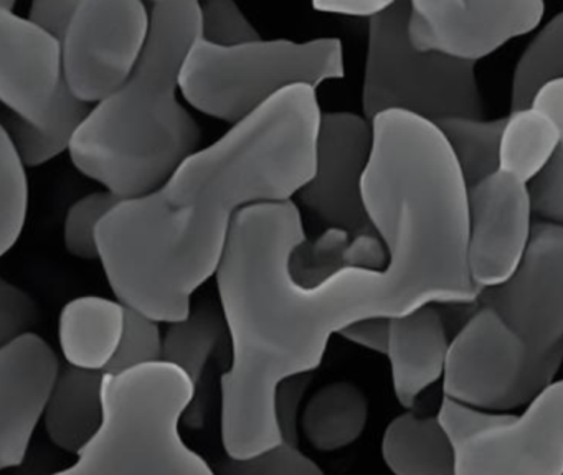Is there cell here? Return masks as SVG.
Here are the masks:
<instances>
[{
	"label": "cell",
	"instance_id": "6da1fadb",
	"mask_svg": "<svg viewBox=\"0 0 563 475\" xmlns=\"http://www.w3.org/2000/svg\"><path fill=\"white\" fill-rule=\"evenodd\" d=\"M322 112L296 85L183 162L157 190L121 200L97 231L100 261L121 303L156 322H180L219 273L236 217L291 201L316 174Z\"/></svg>",
	"mask_w": 563,
	"mask_h": 475
},
{
	"label": "cell",
	"instance_id": "7a4b0ae2",
	"mask_svg": "<svg viewBox=\"0 0 563 475\" xmlns=\"http://www.w3.org/2000/svg\"><path fill=\"white\" fill-rule=\"evenodd\" d=\"M305 241L292 201L253 205L233 223L217 273L232 340V365L220 383L230 457H253L282 444L279 383L312 373L329 339L361 320L347 269L312 287L295 279L292 253Z\"/></svg>",
	"mask_w": 563,
	"mask_h": 475
},
{
	"label": "cell",
	"instance_id": "3957f363",
	"mask_svg": "<svg viewBox=\"0 0 563 475\" xmlns=\"http://www.w3.org/2000/svg\"><path fill=\"white\" fill-rule=\"evenodd\" d=\"M202 36V3H153L140 65L91 109L70 142L75 167L121 200L157 190L196 154L200 128L177 99L184 63Z\"/></svg>",
	"mask_w": 563,
	"mask_h": 475
},
{
	"label": "cell",
	"instance_id": "277c9868",
	"mask_svg": "<svg viewBox=\"0 0 563 475\" xmlns=\"http://www.w3.org/2000/svg\"><path fill=\"white\" fill-rule=\"evenodd\" d=\"M196 389L164 360L104 373L103 426L77 464L54 475H216L179 434Z\"/></svg>",
	"mask_w": 563,
	"mask_h": 475
},
{
	"label": "cell",
	"instance_id": "5b68a950",
	"mask_svg": "<svg viewBox=\"0 0 563 475\" xmlns=\"http://www.w3.org/2000/svg\"><path fill=\"white\" fill-rule=\"evenodd\" d=\"M344 73L339 38L217 46L200 36L184 63L180 91L203 114L235 125L291 86L316 89Z\"/></svg>",
	"mask_w": 563,
	"mask_h": 475
},
{
	"label": "cell",
	"instance_id": "8992f818",
	"mask_svg": "<svg viewBox=\"0 0 563 475\" xmlns=\"http://www.w3.org/2000/svg\"><path fill=\"white\" fill-rule=\"evenodd\" d=\"M0 99L5 106L2 129L27 167L70 148L75 132L91 112L68 86L62 43L4 9H0Z\"/></svg>",
	"mask_w": 563,
	"mask_h": 475
},
{
	"label": "cell",
	"instance_id": "52a82bcc",
	"mask_svg": "<svg viewBox=\"0 0 563 475\" xmlns=\"http://www.w3.org/2000/svg\"><path fill=\"white\" fill-rule=\"evenodd\" d=\"M410 2H394L368 20L362 108L374 121L385 111H407L427 121L483 118L474 63L420 52L408 38Z\"/></svg>",
	"mask_w": 563,
	"mask_h": 475
},
{
	"label": "cell",
	"instance_id": "ba28073f",
	"mask_svg": "<svg viewBox=\"0 0 563 475\" xmlns=\"http://www.w3.org/2000/svg\"><path fill=\"white\" fill-rule=\"evenodd\" d=\"M456 475H563V379L522 415L484 411L444 396L438 412Z\"/></svg>",
	"mask_w": 563,
	"mask_h": 475
},
{
	"label": "cell",
	"instance_id": "9c48e42d",
	"mask_svg": "<svg viewBox=\"0 0 563 475\" xmlns=\"http://www.w3.org/2000/svg\"><path fill=\"white\" fill-rule=\"evenodd\" d=\"M563 363V343L537 356L522 336L489 307H477L451 340L443 391L484 411L530 405L549 388Z\"/></svg>",
	"mask_w": 563,
	"mask_h": 475
},
{
	"label": "cell",
	"instance_id": "30bf717a",
	"mask_svg": "<svg viewBox=\"0 0 563 475\" xmlns=\"http://www.w3.org/2000/svg\"><path fill=\"white\" fill-rule=\"evenodd\" d=\"M151 13L140 0H81L62 42L64 71L80 101L101 102L140 65Z\"/></svg>",
	"mask_w": 563,
	"mask_h": 475
},
{
	"label": "cell",
	"instance_id": "8fae6325",
	"mask_svg": "<svg viewBox=\"0 0 563 475\" xmlns=\"http://www.w3.org/2000/svg\"><path fill=\"white\" fill-rule=\"evenodd\" d=\"M477 307L496 310L537 356L563 343V224L539 221L514 276L481 290Z\"/></svg>",
	"mask_w": 563,
	"mask_h": 475
},
{
	"label": "cell",
	"instance_id": "7c38bea8",
	"mask_svg": "<svg viewBox=\"0 0 563 475\" xmlns=\"http://www.w3.org/2000/svg\"><path fill=\"white\" fill-rule=\"evenodd\" d=\"M542 0H415L408 38L420 52L474 63L536 30Z\"/></svg>",
	"mask_w": 563,
	"mask_h": 475
},
{
	"label": "cell",
	"instance_id": "4fadbf2b",
	"mask_svg": "<svg viewBox=\"0 0 563 475\" xmlns=\"http://www.w3.org/2000/svg\"><path fill=\"white\" fill-rule=\"evenodd\" d=\"M372 145L374 131L367 119L352 112L322 114L316 174L299 191L308 210L352 236L377 233L362 197Z\"/></svg>",
	"mask_w": 563,
	"mask_h": 475
},
{
	"label": "cell",
	"instance_id": "5bb4252c",
	"mask_svg": "<svg viewBox=\"0 0 563 475\" xmlns=\"http://www.w3.org/2000/svg\"><path fill=\"white\" fill-rule=\"evenodd\" d=\"M467 205L471 277L479 289L500 286L514 276L529 246L533 228L529 188L497 170L467 188Z\"/></svg>",
	"mask_w": 563,
	"mask_h": 475
},
{
	"label": "cell",
	"instance_id": "9a60e30c",
	"mask_svg": "<svg viewBox=\"0 0 563 475\" xmlns=\"http://www.w3.org/2000/svg\"><path fill=\"white\" fill-rule=\"evenodd\" d=\"M60 378L57 353L35 333L0 349V467L24 462L37 422Z\"/></svg>",
	"mask_w": 563,
	"mask_h": 475
},
{
	"label": "cell",
	"instance_id": "2e32d148",
	"mask_svg": "<svg viewBox=\"0 0 563 475\" xmlns=\"http://www.w3.org/2000/svg\"><path fill=\"white\" fill-rule=\"evenodd\" d=\"M448 340L443 313L433 303L390 320L387 356L398 402L411 409L418 396L443 378Z\"/></svg>",
	"mask_w": 563,
	"mask_h": 475
},
{
	"label": "cell",
	"instance_id": "e0dca14e",
	"mask_svg": "<svg viewBox=\"0 0 563 475\" xmlns=\"http://www.w3.org/2000/svg\"><path fill=\"white\" fill-rule=\"evenodd\" d=\"M126 323V306L104 297H78L62 309L58 322L62 352L71 366L107 372Z\"/></svg>",
	"mask_w": 563,
	"mask_h": 475
},
{
	"label": "cell",
	"instance_id": "ac0fdd59",
	"mask_svg": "<svg viewBox=\"0 0 563 475\" xmlns=\"http://www.w3.org/2000/svg\"><path fill=\"white\" fill-rule=\"evenodd\" d=\"M104 373L68 366L60 373L45 411L48 438L57 448L80 454L104 421Z\"/></svg>",
	"mask_w": 563,
	"mask_h": 475
},
{
	"label": "cell",
	"instance_id": "d6986e66",
	"mask_svg": "<svg viewBox=\"0 0 563 475\" xmlns=\"http://www.w3.org/2000/svg\"><path fill=\"white\" fill-rule=\"evenodd\" d=\"M382 455L395 475H456V451L438 416H397L385 429Z\"/></svg>",
	"mask_w": 563,
	"mask_h": 475
},
{
	"label": "cell",
	"instance_id": "ffe728a7",
	"mask_svg": "<svg viewBox=\"0 0 563 475\" xmlns=\"http://www.w3.org/2000/svg\"><path fill=\"white\" fill-rule=\"evenodd\" d=\"M368 421L365 393L351 382L322 386L302 412V431L312 448L334 452L354 444Z\"/></svg>",
	"mask_w": 563,
	"mask_h": 475
},
{
	"label": "cell",
	"instance_id": "44dd1931",
	"mask_svg": "<svg viewBox=\"0 0 563 475\" xmlns=\"http://www.w3.org/2000/svg\"><path fill=\"white\" fill-rule=\"evenodd\" d=\"M559 147V125L547 112L533 106L510 112L500 139L499 170L529 184Z\"/></svg>",
	"mask_w": 563,
	"mask_h": 475
},
{
	"label": "cell",
	"instance_id": "7402d4cb",
	"mask_svg": "<svg viewBox=\"0 0 563 475\" xmlns=\"http://www.w3.org/2000/svg\"><path fill=\"white\" fill-rule=\"evenodd\" d=\"M229 330L225 313L213 303H200L187 319L170 323L163 340V360L183 368L199 386L210 356Z\"/></svg>",
	"mask_w": 563,
	"mask_h": 475
},
{
	"label": "cell",
	"instance_id": "603a6c76",
	"mask_svg": "<svg viewBox=\"0 0 563 475\" xmlns=\"http://www.w3.org/2000/svg\"><path fill=\"white\" fill-rule=\"evenodd\" d=\"M507 118L483 121L473 118H446L437 122L460 165L467 188L499 170L500 139Z\"/></svg>",
	"mask_w": 563,
	"mask_h": 475
},
{
	"label": "cell",
	"instance_id": "cb8c5ba5",
	"mask_svg": "<svg viewBox=\"0 0 563 475\" xmlns=\"http://www.w3.org/2000/svg\"><path fill=\"white\" fill-rule=\"evenodd\" d=\"M563 79V12L556 13L523 49L514 71L510 111L530 108L540 89Z\"/></svg>",
	"mask_w": 563,
	"mask_h": 475
},
{
	"label": "cell",
	"instance_id": "d4e9b609",
	"mask_svg": "<svg viewBox=\"0 0 563 475\" xmlns=\"http://www.w3.org/2000/svg\"><path fill=\"white\" fill-rule=\"evenodd\" d=\"M0 134V254L14 247L24 231L29 208V180L25 164L2 129Z\"/></svg>",
	"mask_w": 563,
	"mask_h": 475
},
{
	"label": "cell",
	"instance_id": "484cf974",
	"mask_svg": "<svg viewBox=\"0 0 563 475\" xmlns=\"http://www.w3.org/2000/svg\"><path fill=\"white\" fill-rule=\"evenodd\" d=\"M352 234L344 228L329 227L314 241L306 240L291 257V273L302 286H318L342 269H349Z\"/></svg>",
	"mask_w": 563,
	"mask_h": 475
},
{
	"label": "cell",
	"instance_id": "4316f807",
	"mask_svg": "<svg viewBox=\"0 0 563 475\" xmlns=\"http://www.w3.org/2000/svg\"><path fill=\"white\" fill-rule=\"evenodd\" d=\"M111 191H95L71 205L65 218L64 240L68 253L80 259H100L97 231L101 220L120 203Z\"/></svg>",
	"mask_w": 563,
	"mask_h": 475
},
{
	"label": "cell",
	"instance_id": "83f0119b",
	"mask_svg": "<svg viewBox=\"0 0 563 475\" xmlns=\"http://www.w3.org/2000/svg\"><path fill=\"white\" fill-rule=\"evenodd\" d=\"M163 360V336L156 320L126 307V323L123 339L113 362L108 366V375L126 372L134 366Z\"/></svg>",
	"mask_w": 563,
	"mask_h": 475
},
{
	"label": "cell",
	"instance_id": "f1b7e54d",
	"mask_svg": "<svg viewBox=\"0 0 563 475\" xmlns=\"http://www.w3.org/2000/svg\"><path fill=\"white\" fill-rule=\"evenodd\" d=\"M219 475H324V472L295 445H275L253 457L220 461Z\"/></svg>",
	"mask_w": 563,
	"mask_h": 475
},
{
	"label": "cell",
	"instance_id": "f546056e",
	"mask_svg": "<svg viewBox=\"0 0 563 475\" xmlns=\"http://www.w3.org/2000/svg\"><path fill=\"white\" fill-rule=\"evenodd\" d=\"M202 38L217 46L260 42L258 30L232 0L202 3Z\"/></svg>",
	"mask_w": 563,
	"mask_h": 475
},
{
	"label": "cell",
	"instance_id": "4dcf8cb0",
	"mask_svg": "<svg viewBox=\"0 0 563 475\" xmlns=\"http://www.w3.org/2000/svg\"><path fill=\"white\" fill-rule=\"evenodd\" d=\"M533 213L550 223L563 224V152L556 148L549 164L529 181Z\"/></svg>",
	"mask_w": 563,
	"mask_h": 475
},
{
	"label": "cell",
	"instance_id": "1f68e13d",
	"mask_svg": "<svg viewBox=\"0 0 563 475\" xmlns=\"http://www.w3.org/2000/svg\"><path fill=\"white\" fill-rule=\"evenodd\" d=\"M38 307L35 300L21 287L0 280V343L11 342L29 333L37 322Z\"/></svg>",
	"mask_w": 563,
	"mask_h": 475
},
{
	"label": "cell",
	"instance_id": "d6a6232c",
	"mask_svg": "<svg viewBox=\"0 0 563 475\" xmlns=\"http://www.w3.org/2000/svg\"><path fill=\"white\" fill-rule=\"evenodd\" d=\"M312 373L291 376L285 382L279 383L275 396V416L278 422L279 432H282L283 442L286 444H299V412H301V402L305 399L306 391L311 385Z\"/></svg>",
	"mask_w": 563,
	"mask_h": 475
},
{
	"label": "cell",
	"instance_id": "836d02e7",
	"mask_svg": "<svg viewBox=\"0 0 563 475\" xmlns=\"http://www.w3.org/2000/svg\"><path fill=\"white\" fill-rule=\"evenodd\" d=\"M80 2L81 0H37L31 5L29 20L62 43Z\"/></svg>",
	"mask_w": 563,
	"mask_h": 475
},
{
	"label": "cell",
	"instance_id": "e575fe53",
	"mask_svg": "<svg viewBox=\"0 0 563 475\" xmlns=\"http://www.w3.org/2000/svg\"><path fill=\"white\" fill-rule=\"evenodd\" d=\"M339 335L344 336L355 345L387 355L390 319L375 317V319L361 320V322L352 323L347 329L342 330Z\"/></svg>",
	"mask_w": 563,
	"mask_h": 475
},
{
	"label": "cell",
	"instance_id": "d590c367",
	"mask_svg": "<svg viewBox=\"0 0 563 475\" xmlns=\"http://www.w3.org/2000/svg\"><path fill=\"white\" fill-rule=\"evenodd\" d=\"M391 0H325V2H316L314 9L324 13H334V15L345 16H372L387 10L391 5Z\"/></svg>",
	"mask_w": 563,
	"mask_h": 475
}]
</instances>
